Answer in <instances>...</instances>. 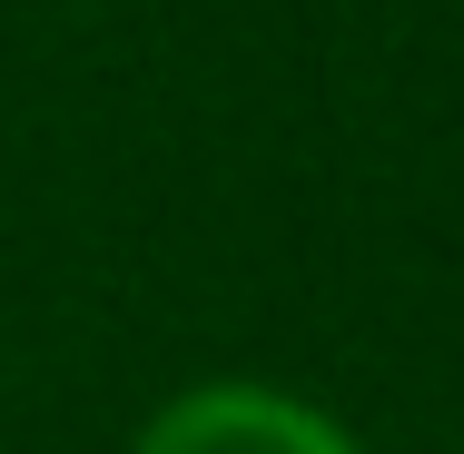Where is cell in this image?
Wrapping results in <instances>:
<instances>
[{"label": "cell", "instance_id": "6da1fadb", "mask_svg": "<svg viewBox=\"0 0 464 454\" xmlns=\"http://www.w3.org/2000/svg\"><path fill=\"white\" fill-rule=\"evenodd\" d=\"M129 454H356V435L277 385H188L139 425Z\"/></svg>", "mask_w": 464, "mask_h": 454}, {"label": "cell", "instance_id": "7a4b0ae2", "mask_svg": "<svg viewBox=\"0 0 464 454\" xmlns=\"http://www.w3.org/2000/svg\"><path fill=\"white\" fill-rule=\"evenodd\" d=\"M455 454H464V445H455Z\"/></svg>", "mask_w": 464, "mask_h": 454}]
</instances>
